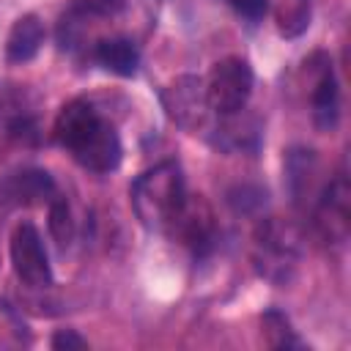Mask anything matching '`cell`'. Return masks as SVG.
<instances>
[{"label":"cell","mask_w":351,"mask_h":351,"mask_svg":"<svg viewBox=\"0 0 351 351\" xmlns=\"http://www.w3.org/2000/svg\"><path fill=\"white\" fill-rule=\"evenodd\" d=\"M184 200H186L184 176L176 162H162V165L145 170L143 176H137V181L132 184L134 214L151 230L170 228L173 219L178 217Z\"/></svg>","instance_id":"obj_2"},{"label":"cell","mask_w":351,"mask_h":351,"mask_svg":"<svg viewBox=\"0 0 351 351\" xmlns=\"http://www.w3.org/2000/svg\"><path fill=\"white\" fill-rule=\"evenodd\" d=\"M49 343H52L55 351H80V348H88V340L80 337L74 329H60V332H55Z\"/></svg>","instance_id":"obj_16"},{"label":"cell","mask_w":351,"mask_h":351,"mask_svg":"<svg viewBox=\"0 0 351 351\" xmlns=\"http://www.w3.org/2000/svg\"><path fill=\"white\" fill-rule=\"evenodd\" d=\"M27 343H30V337H27L22 318L8 304L0 302V348H19Z\"/></svg>","instance_id":"obj_14"},{"label":"cell","mask_w":351,"mask_h":351,"mask_svg":"<svg viewBox=\"0 0 351 351\" xmlns=\"http://www.w3.org/2000/svg\"><path fill=\"white\" fill-rule=\"evenodd\" d=\"M93 58L99 60V66H104L107 71H112L118 77H132V74H137V66H140L137 44L123 36L101 38L93 49Z\"/></svg>","instance_id":"obj_8"},{"label":"cell","mask_w":351,"mask_h":351,"mask_svg":"<svg viewBox=\"0 0 351 351\" xmlns=\"http://www.w3.org/2000/svg\"><path fill=\"white\" fill-rule=\"evenodd\" d=\"M261 324H263V332H266V340H269L271 348H299L302 346L282 313L269 310V313H263Z\"/></svg>","instance_id":"obj_13"},{"label":"cell","mask_w":351,"mask_h":351,"mask_svg":"<svg viewBox=\"0 0 351 351\" xmlns=\"http://www.w3.org/2000/svg\"><path fill=\"white\" fill-rule=\"evenodd\" d=\"M310 25V0H282L277 8V27L282 36L293 38Z\"/></svg>","instance_id":"obj_11"},{"label":"cell","mask_w":351,"mask_h":351,"mask_svg":"<svg viewBox=\"0 0 351 351\" xmlns=\"http://www.w3.org/2000/svg\"><path fill=\"white\" fill-rule=\"evenodd\" d=\"M49 233L60 247H69L74 239V219H71V206L66 197L55 195L49 200Z\"/></svg>","instance_id":"obj_12"},{"label":"cell","mask_w":351,"mask_h":351,"mask_svg":"<svg viewBox=\"0 0 351 351\" xmlns=\"http://www.w3.org/2000/svg\"><path fill=\"white\" fill-rule=\"evenodd\" d=\"M8 255L14 263L16 277L30 288H49L52 285V269L49 258L41 241V233L33 222H19L11 233Z\"/></svg>","instance_id":"obj_4"},{"label":"cell","mask_w":351,"mask_h":351,"mask_svg":"<svg viewBox=\"0 0 351 351\" xmlns=\"http://www.w3.org/2000/svg\"><path fill=\"white\" fill-rule=\"evenodd\" d=\"M162 104L170 115L184 129H197L206 121L208 112V99H206V80L195 74L176 77L165 90H162Z\"/></svg>","instance_id":"obj_5"},{"label":"cell","mask_w":351,"mask_h":351,"mask_svg":"<svg viewBox=\"0 0 351 351\" xmlns=\"http://www.w3.org/2000/svg\"><path fill=\"white\" fill-rule=\"evenodd\" d=\"M123 8V0H74L71 11L80 16H112Z\"/></svg>","instance_id":"obj_15"},{"label":"cell","mask_w":351,"mask_h":351,"mask_svg":"<svg viewBox=\"0 0 351 351\" xmlns=\"http://www.w3.org/2000/svg\"><path fill=\"white\" fill-rule=\"evenodd\" d=\"M55 140L71 151V156L93 173H110L121 165V140L112 123H107L96 107L85 99L63 104L55 118Z\"/></svg>","instance_id":"obj_1"},{"label":"cell","mask_w":351,"mask_h":351,"mask_svg":"<svg viewBox=\"0 0 351 351\" xmlns=\"http://www.w3.org/2000/svg\"><path fill=\"white\" fill-rule=\"evenodd\" d=\"M321 225L329 239H343L348 228V186L343 178L332 181L321 197Z\"/></svg>","instance_id":"obj_10"},{"label":"cell","mask_w":351,"mask_h":351,"mask_svg":"<svg viewBox=\"0 0 351 351\" xmlns=\"http://www.w3.org/2000/svg\"><path fill=\"white\" fill-rule=\"evenodd\" d=\"M228 5L233 8V11H239L241 16H247V19H261L263 14H266V8H269V0H228Z\"/></svg>","instance_id":"obj_17"},{"label":"cell","mask_w":351,"mask_h":351,"mask_svg":"<svg viewBox=\"0 0 351 351\" xmlns=\"http://www.w3.org/2000/svg\"><path fill=\"white\" fill-rule=\"evenodd\" d=\"M55 197V181L47 170H22L11 176L3 186V200L14 206H27V203H44Z\"/></svg>","instance_id":"obj_6"},{"label":"cell","mask_w":351,"mask_h":351,"mask_svg":"<svg viewBox=\"0 0 351 351\" xmlns=\"http://www.w3.org/2000/svg\"><path fill=\"white\" fill-rule=\"evenodd\" d=\"M252 93V69L244 58H222L214 63L206 80L208 110L217 115H233L244 110Z\"/></svg>","instance_id":"obj_3"},{"label":"cell","mask_w":351,"mask_h":351,"mask_svg":"<svg viewBox=\"0 0 351 351\" xmlns=\"http://www.w3.org/2000/svg\"><path fill=\"white\" fill-rule=\"evenodd\" d=\"M44 44V22L36 14H25L14 22L8 41H5V58L11 63H27L38 55Z\"/></svg>","instance_id":"obj_7"},{"label":"cell","mask_w":351,"mask_h":351,"mask_svg":"<svg viewBox=\"0 0 351 351\" xmlns=\"http://www.w3.org/2000/svg\"><path fill=\"white\" fill-rule=\"evenodd\" d=\"M310 99H313L315 126L324 129V132L335 129V123H337V82H335V74H332V63H324L321 71L315 74Z\"/></svg>","instance_id":"obj_9"}]
</instances>
